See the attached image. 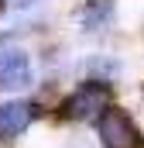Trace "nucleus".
Returning <instances> with one entry per match:
<instances>
[{"instance_id":"obj_1","label":"nucleus","mask_w":144,"mask_h":148,"mask_svg":"<svg viewBox=\"0 0 144 148\" xmlns=\"http://www.w3.org/2000/svg\"><path fill=\"white\" fill-rule=\"evenodd\" d=\"M96 134L103 148H144V131L137 127V121L113 103L96 117Z\"/></svg>"},{"instance_id":"obj_2","label":"nucleus","mask_w":144,"mask_h":148,"mask_svg":"<svg viewBox=\"0 0 144 148\" xmlns=\"http://www.w3.org/2000/svg\"><path fill=\"white\" fill-rule=\"evenodd\" d=\"M107 107H110V86L96 83V79H86L82 86H75L62 100L58 110H62L65 121H96Z\"/></svg>"},{"instance_id":"obj_3","label":"nucleus","mask_w":144,"mask_h":148,"mask_svg":"<svg viewBox=\"0 0 144 148\" xmlns=\"http://www.w3.org/2000/svg\"><path fill=\"white\" fill-rule=\"evenodd\" d=\"M31 83H35L31 55L21 48H3L0 52V90L17 93V90H28Z\"/></svg>"},{"instance_id":"obj_4","label":"nucleus","mask_w":144,"mask_h":148,"mask_svg":"<svg viewBox=\"0 0 144 148\" xmlns=\"http://www.w3.org/2000/svg\"><path fill=\"white\" fill-rule=\"evenodd\" d=\"M38 117V107L28 100H7L0 103V141H10L17 138L21 131H28Z\"/></svg>"},{"instance_id":"obj_5","label":"nucleus","mask_w":144,"mask_h":148,"mask_svg":"<svg viewBox=\"0 0 144 148\" xmlns=\"http://www.w3.org/2000/svg\"><path fill=\"white\" fill-rule=\"evenodd\" d=\"M79 24L86 35H103L117 24V3L113 0H86L79 7Z\"/></svg>"},{"instance_id":"obj_6","label":"nucleus","mask_w":144,"mask_h":148,"mask_svg":"<svg viewBox=\"0 0 144 148\" xmlns=\"http://www.w3.org/2000/svg\"><path fill=\"white\" fill-rule=\"evenodd\" d=\"M86 73L93 76L96 83H113L117 73H120V66H117L113 59H107V55H96V59H89V62H86Z\"/></svg>"}]
</instances>
